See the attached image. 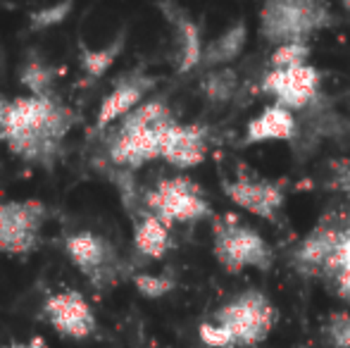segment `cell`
Here are the masks:
<instances>
[{
	"mask_svg": "<svg viewBox=\"0 0 350 348\" xmlns=\"http://www.w3.org/2000/svg\"><path fill=\"white\" fill-rule=\"evenodd\" d=\"M77 115L70 105L51 96H19L10 101L3 144L22 163L51 170L57 163Z\"/></svg>",
	"mask_w": 350,
	"mask_h": 348,
	"instance_id": "obj_1",
	"label": "cell"
},
{
	"mask_svg": "<svg viewBox=\"0 0 350 348\" xmlns=\"http://www.w3.org/2000/svg\"><path fill=\"white\" fill-rule=\"evenodd\" d=\"M176 122L172 107L162 98H146L139 107L115 122L107 136V158L115 168L139 170L160 160L162 139Z\"/></svg>",
	"mask_w": 350,
	"mask_h": 348,
	"instance_id": "obj_2",
	"label": "cell"
},
{
	"mask_svg": "<svg viewBox=\"0 0 350 348\" xmlns=\"http://www.w3.org/2000/svg\"><path fill=\"white\" fill-rule=\"evenodd\" d=\"M334 24L327 0H265L260 8V36L272 46L288 41H308Z\"/></svg>",
	"mask_w": 350,
	"mask_h": 348,
	"instance_id": "obj_3",
	"label": "cell"
},
{
	"mask_svg": "<svg viewBox=\"0 0 350 348\" xmlns=\"http://www.w3.org/2000/svg\"><path fill=\"white\" fill-rule=\"evenodd\" d=\"M212 253H215L217 263L221 265V269L231 274H239L248 267L267 272L274 263V251L267 243V239L231 213L215 219Z\"/></svg>",
	"mask_w": 350,
	"mask_h": 348,
	"instance_id": "obj_4",
	"label": "cell"
},
{
	"mask_svg": "<svg viewBox=\"0 0 350 348\" xmlns=\"http://www.w3.org/2000/svg\"><path fill=\"white\" fill-rule=\"evenodd\" d=\"M143 205H146V213L155 215L170 227L193 224L212 215V205L205 191L186 174L162 176L155 186L143 193Z\"/></svg>",
	"mask_w": 350,
	"mask_h": 348,
	"instance_id": "obj_5",
	"label": "cell"
},
{
	"mask_svg": "<svg viewBox=\"0 0 350 348\" xmlns=\"http://www.w3.org/2000/svg\"><path fill=\"white\" fill-rule=\"evenodd\" d=\"M48 205L36 198H12L0 203V253L8 258H27L38 251Z\"/></svg>",
	"mask_w": 350,
	"mask_h": 348,
	"instance_id": "obj_6",
	"label": "cell"
},
{
	"mask_svg": "<svg viewBox=\"0 0 350 348\" xmlns=\"http://www.w3.org/2000/svg\"><path fill=\"white\" fill-rule=\"evenodd\" d=\"M274 317L277 312L269 298L255 289L239 293L234 301L215 312V322L229 332L234 346H255L267 339L274 327Z\"/></svg>",
	"mask_w": 350,
	"mask_h": 348,
	"instance_id": "obj_7",
	"label": "cell"
},
{
	"mask_svg": "<svg viewBox=\"0 0 350 348\" xmlns=\"http://www.w3.org/2000/svg\"><path fill=\"white\" fill-rule=\"evenodd\" d=\"M65 256L93 286H103V284L115 282L117 272H120V258L117 251L105 237L91 232V229H81V232H72L62 241Z\"/></svg>",
	"mask_w": 350,
	"mask_h": 348,
	"instance_id": "obj_8",
	"label": "cell"
},
{
	"mask_svg": "<svg viewBox=\"0 0 350 348\" xmlns=\"http://www.w3.org/2000/svg\"><path fill=\"white\" fill-rule=\"evenodd\" d=\"M224 196L245 213L277 224L286 203V181L265 179V176L239 174L236 179H226L221 184Z\"/></svg>",
	"mask_w": 350,
	"mask_h": 348,
	"instance_id": "obj_9",
	"label": "cell"
},
{
	"mask_svg": "<svg viewBox=\"0 0 350 348\" xmlns=\"http://www.w3.org/2000/svg\"><path fill=\"white\" fill-rule=\"evenodd\" d=\"M43 320L65 339L83 341L91 339L98 330V320L88 298L77 289H60L53 291L43 301Z\"/></svg>",
	"mask_w": 350,
	"mask_h": 348,
	"instance_id": "obj_10",
	"label": "cell"
},
{
	"mask_svg": "<svg viewBox=\"0 0 350 348\" xmlns=\"http://www.w3.org/2000/svg\"><path fill=\"white\" fill-rule=\"evenodd\" d=\"M260 91L272 98L274 105L298 115L322 93V72L312 65L293 67V70H267L260 81Z\"/></svg>",
	"mask_w": 350,
	"mask_h": 348,
	"instance_id": "obj_11",
	"label": "cell"
},
{
	"mask_svg": "<svg viewBox=\"0 0 350 348\" xmlns=\"http://www.w3.org/2000/svg\"><path fill=\"white\" fill-rule=\"evenodd\" d=\"M157 88V77L148 75L143 70L126 72L112 84L105 98L100 101L96 112V129H110L115 122L129 115L134 107H139L148 96Z\"/></svg>",
	"mask_w": 350,
	"mask_h": 348,
	"instance_id": "obj_12",
	"label": "cell"
},
{
	"mask_svg": "<svg viewBox=\"0 0 350 348\" xmlns=\"http://www.w3.org/2000/svg\"><path fill=\"white\" fill-rule=\"evenodd\" d=\"M162 17L170 22L172 34H174V70L176 75H189V72L200 67V55H203V34L200 27L176 0H160L157 3Z\"/></svg>",
	"mask_w": 350,
	"mask_h": 348,
	"instance_id": "obj_13",
	"label": "cell"
},
{
	"mask_svg": "<svg viewBox=\"0 0 350 348\" xmlns=\"http://www.w3.org/2000/svg\"><path fill=\"white\" fill-rule=\"evenodd\" d=\"M210 150V131L203 124H184L176 120L162 139L160 160L176 170H193L205 163Z\"/></svg>",
	"mask_w": 350,
	"mask_h": 348,
	"instance_id": "obj_14",
	"label": "cell"
},
{
	"mask_svg": "<svg viewBox=\"0 0 350 348\" xmlns=\"http://www.w3.org/2000/svg\"><path fill=\"white\" fill-rule=\"evenodd\" d=\"M298 136V115H293L291 110L281 105H267L258 112L255 117H250L248 124L243 129V141L241 146H260L269 144V141H284V144H293Z\"/></svg>",
	"mask_w": 350,
	"mask_h": 348,
	"instance_id": "obj_15",
	"label": "cell"
},
{
	"mask_svg": "<svg viewBox=\"0 0 350 348\" xmlns=\"http://www.w3.org/2000/svg\"><path fill=\"white\" fill-rule=\"evenodd\" d=\"M334 222H336V241L319 279L334 284L338 296L350 303V205L334 208Z\"/></svg>",
	"mask_w": 350,
	"mask_h": 348,
	"instance_id": "obj_16",
	"label": "cell"
},
{
	"mask_svg": "<svg viewBox=\"0 0 350 348\" xmlns=\"http://www.w3.org/2000/svg\"><path fill=\"white\" fill-rule=\"evenodd\" d=\"M248 43V24L243 19L231 22L219 36H215L210 43L203 46V55H200V67L205 70H215V67H229L234 60H239L241 53L245 51Z\"/></svg>",
	"mask_w": 350,
	"mask_h": 348,
	"instance_id": "obj_17",
	"label": "cell"
},
{
	"mask_svg": "<svg viewBox=\"0 0 350 348\" xmlns=\"http://www.w3.org/2000/svg\"><path fill=\"white\" fill-rule=\"evenodd\" d=\"M126 46V27H122L110 41L100 43V46H79V67H81L86 81H98L112 70L120 55L124 53Z\"/></svg>",
	"mask_w": 350,
	"mask_h": 348,
	"instance_id": "obj_18",
	"label": "cell"
},
{
	"mask_svg": "<svg viewBox=\"0 0 350 348\" xmlns=\"http://www.w3.org/2000/svg\"><path fill=\"white\" fill-rule=\"evenodd\" d=\"M134 251L148 260H162L172 251V227L157 219L155 215L143 213L134 224Z\"/></svg>",
	"mask_w": 350,
	"mask_h": 348,
	"instance_id": "obj_19",
	"label": "cell"
},
{
	"mask_svg": "<svg viewBox=\"0 0 350 348\" xmlns=\"http://www.w3.org/2000/svg\"><path fill=\"white\" fill-rule=\"evenodd\" d=\"M57 75V67H53L46 57L31 53L19 67V86L27 88V96H51L55 93Z\"/></svg>",
	"mask_w": 350,
	"mask_h": 348,
	"instance_id": "obj_20",
	"label": "cell"
},
{
	"mask_svg": "<svg viewBox=\"0 0 350 348\" xmlns=\"http://www.w3.org/2000/svg\"><path fill=\"white\" fill-rule=\"evenodd\" d=\"M200 91H203L205 101L215 103V105H226L239 91V72L231 65L205 70L203 79H200Z\"/></svg>",
	"mask_w": 350,
	"mask_h": 348,
	"instance_id": "obj_21",
	"label": "cell"
},
{
	"mask_svg": "<svg viewBox=\"0 0 350 348\" xmlns=\"http://www.w3.org/2000/svg\"><path fill=\"white\" fill-rule=\"evenodd\" d=\"M72 12H74V0H53V3L31 10V12L27 14L29 31L31 34L51 31V29L60 27Z\"/></svg>",
	"mask_w": 350,
	"mask_h": 348,
	"instance_id": "obj_22",
	"label": "cell"
},
{
	"mask_svg": "<svg viewBox=\"0 0 350 348\" xmlns=\"http://www.w3.org/2000/svg\"><path fill=\"white\" fill-rule=\"evenodd\" d=\"M312 46L308 41H288L274 46L269 53V70H293V67L310 65Z\"/></svg>",
	"mask_w": 350,
	"mask_h": 348,
	"instance_id": "obj_23",
	"label": "cell"
},
{
	"mask_svg": "<svg viewBox=\"0 0 350 348\" xmlns=\"http://www.w3.org/2000/svg\"><path fill=\"white\" fill-rule=\"evenodd\" d=\"M134 286L143 298H165L167 293L174 291L176 282L167 274H150V272H139L134 274Z\"/></svg>",
	"mask_w": 350,
	"mask_h": 348,
	"instance_id": "obj_24",
	"label": "cell"
},
{
	"mask_svg": "<svg viewBox=\"0 0 350 348\" xmlns=\"http://www.w3.org/2000/svg\"><path fill=\"white\" fill-rule=\"evenodd\" d=\"M324 336L334 348H350V312H332L324 325Z\"/></svg>",
	"mask_w": 350,
	"mask_h": 348,
	"instance_id": "obj_25",
	"label": "cell"
},
{
	"mask_svg": "<svg viewBox=\"0 0 350 348\" xmlns=\"http://www.w3.org/2000/svg\"><path fill=\"white\" fill-rule=\"evenodd\" d=\"M327 186L336 193H341L350 205V155L348 158H336L329 160L327 165Z\"/></svg>",
	"mask_w": 350,
	"mask_h": 348,
	"instance_id": "obj_26",
	"label": "cell"
},
{
	"mask_svg": "<svg viewBox=\"0 0 350 348\" xmlns=\"http://www.w3.org/2000/svg\"><path fill=\"white\" fill-rule=\"evenodd\" d=\"M198 336L208 348H231L234 346L231 334L221 325H217V322H203V325L198 327Z\"/></svg>",
	"mask_w": 350,
	"mask_h": 348,
	"instance_id": "obj_27",
	"label": "cell"
},
{
	"mask_svg": "<svg viewBox=\"0 0 350 348\" xmlns=\"http://www.w3.org/2000/svg\"><path fill=\"white\" fill-rule=\"evenodd\" d=\"M0 348H51L43 336H31L29 341H12V344H5Z\"/></svg>",
	"mask_w": 350,
	"mask_h": 348,
	"instance_id": "obj_28",
	"label": "cell"
},
{
	"mask_svg": "<svg viewBox=\"0 0 350 348\" xmlns=\"http://www.w3.org/2000/svg\"><path fill=\"white\" fill-rule=\"evenodd\" d=\"M8 105H10L8 98L0 96V141H3V136H5V120H8Z\"/></svg>",
	"mask_w": 350,
	"mask_h": 348,
	"instance_id": "obj_29",
	"label": "cell"
},
{
	"mask_svg": "<svg viewBox=\"0 0 350 348\" xmlns=\"http://www.w3.org/2000/svg\"><path fill=\"white\" fill-rule=\"evenodd\" d=\"M341 8L350 14V0H341Z\"/></svg>",
	"mask_w": 350,
	"mask_h": 348,
	"instance_id": "obj_30",
	"label": "cell"
}]
</instances>
